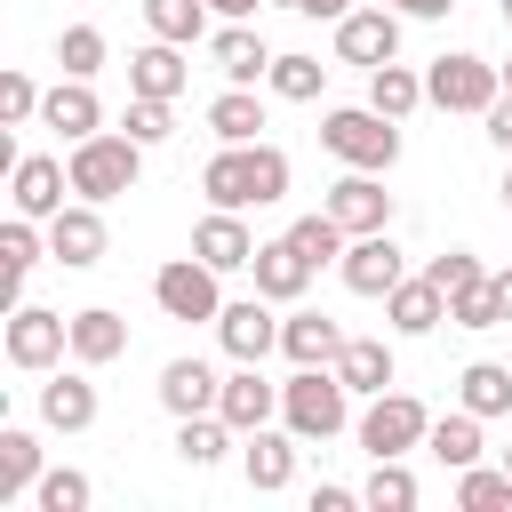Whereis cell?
<instances>
[{
    "mask_svg": "<svg viewBox=\"0 0 512 512\" xmlns=\"http://www.w3.org/2000/svg\"><path fill=\"white\" fill-rule=\"evenodd\" d=\"M200 192H208V208H272V200H288V152L280 144H224L200 168Z\"/></svg>",
    "mask_w": 512,
    "mask_h": 512,
    "instance_id": "6da1fadb",
    "label": "cell"
},
{
    "mask_svg": "<svg viewBox=\"0 0 512 512\" xmlns=\"http://www.w3.org/2000/svg\"><path fill=\"white\" fill-rule=\"evenodd\" d=\"M280 424H288L296 440H336V432L352 424V384L336 376V360H328V368H296V376L280 384Z\"/></svg>",
    "mask_w": 512,
    "mask_h": 512,
    "instance_id": "7a4b0ae2",
    "label": "cell"
},
{
    "mask_svg": "<svg viewBox=\"0 0 512 512\" xmlns=\"http://www.w3.org/2000/svg\"><path fill=\"white\" fill-rule=\"evenodd\" d=\"M64 168H72V192L104 208V200L136 192V176H144V144H136L128 128H120V136H112V128H96V136H80V144H72V160H64Z\"/></svg>",
    "mask_w": 512,
    "mask_h": 512,
    "instance_id": "3957f363",
    "label": "cell"
},
{
    "mask_svg": "<svg viewBox=\"0 0 512 512\" xmlns=\"http://www.w3.org/2000/svg\"><path fill=\"white\" fill-rule=\"evenodd\" d=\"M320 144L344 160V168H392L400 160V120H384L376 104H344V112H328L320 120Z\"/></svg>",
    "mask_w": 512,
    "mask_h": 512,
    "instance_id": "277c9868",
    "label": "cell"
},
{
    "mask_svg": "<svg viewBox=\"0 0 512 512\" xmlns=\"http://www.w3.org/2000/svg\"><path fill=\"white\" fill-rule=\"evenodd\" d=\"M424 96L440 104V112H488L496 96H504V64H488V56H432L424 64Z\"/></svg>",
    "mask_w": 512,
    "mask_h": 512,
    "instance_id": "5b68a950",
    "label": "cell"
},
{
    "mask_svg": "<svg viewBox=\"0 0 512 512\" xmlns=\"http://www.w3.org/2000/svg\"><path fill=\"white\" fill-rule=\"evenodd\" d=\"M360 448L368 456H408V448H424V432H432V408L416 400V392H368V408H360Z\"/></svg>",
    "mask_w": 512,
    "mask_h": 512,
    "instance_id": "8992f818",
    "label": "cell"
},
{
    "mask_svg": "<svg viewBox=\"0 0 512 512\" xmlns=\"http://www.w3.org/2000/svg\"><path fill=\"white\" fill-rule=\"evenodd\" d=\"M216 264H200V256H176V264H160L152 272V304L168 312V320H216L224 312V296H216Z\"/></svg>",
    "mask_w": 512,
    "mask_h": 512,
    "instance_id": "52a82bcc",
    "label": "cell"
},
{
    "mask_svg": "<svg viewBox=\"0 0 512 512\" xmlns=\"http://www.w3.org/2000/svg\"><path fill=\"white\" fill-rule=\"evenodd\" d=\"M72 352V320L64 312H48V304H16L8 312V368H56Z\"/></svg>",
    "mask_w": 512,
    "mask_h": 512,
    "instance_id": "ba28073f",
    "label": "cell"
},
{
    "mask_svg": "<svg viewBox=\"0 0 512 512\" xmlns=\"http://www.w3.org/2000/svg\"><path fill=\"white\" fill-rule=\"evenodd\" d=\"M336 272H344V288H352V296H392V288L408 280V256H400V240H392V232H360V240L336 256Z\"/></svg>",
    "mask_w": 512,
    "mask_h": 512,
    "instance_id": "9c48e42d",
    "label": "cell"
},
{
    "mask_svg": "<svg viewBox=\"0 0 512 512\" xmlns=\"http://www.w3.org/2000/svg\"><path fill=\"white\" fill-rule=\"evenodd\" d=\"M320 208H328V216H336L352 240H360V232H392V192L376 184V168H352V176H336Z\"/></svg>",
    "mask_w": 512,
    "mask_h": 512,
    "instance_id": "30bf717a",
    "label": "cell"
},
{
    "mask_svg": "<svg viewBox=\"0 0 512 512\" xmlns=\"http://www.w3.org/2000/svg\"><path fill=\"white\" fill-rule=\"evenodd\" d=\"M336 56H344V64H368V72L392 64V56H400V8H392V0H384V8H352V16L336 24Z\"/></svg>",
    "mask_w": 512,
    "mask_h": 512,
    "instance_id": "8fae6325",
    "label": "cell"
},
{
    "mask_svg": "<svg viewBox=\"0 0 512 512\" xmlns=\"http://www.w3.org/2000/svg\"><path fill=\"white\" fill-rule=\"evenodd\" d=\"M64 192H72V168L48 160V152H24V160L8 168V200H16V216H32V224H48V216L64 208Z\"/></svg>",
    "mask_w": 512,
    "mask_h": 512,
    "instance_id": "7c38bea8",
    "label": "cell"
},
{
    "mask_svg": "<svg viewBox=\"0 0 512 512\" xmlns=\"http://www.w3.org/2000/svg\"><path fill=\"white\" fill-rule=\"evenodd\" d=\"M48 256H56L64 272L104 264V216H96V200H64V208L48 216Z\"/></svg>",
    "mask_w": 512,
    "mask_h": 512,
    "instance_id": "4fadbf2b",
    "label": "cell"
},
{
    "mask_svg": "<svg viewBox=\"0 0 512 512\" xmlns=\"http://www.w3.org/2000/svg\"><path fill=\"white\" fill-rule=\"evenodd\" d=\"M216 416H224L232 432H264V424L280 416V384H264V360H240V368L224 376V392H216Z\"/></svg>",
    "mask_w": 512,
    "mask_h": 512,
    "instance_id": "5bb4252c",
    "label": "cell"
},
{
    "mask_svg": "<svg viewBox=\"0 0 512 512\" xmlns=\"http://www.w3.org/2000/svg\"><path fill=\"white\" fill-rule=\"evenodd\" d=\"M192 256L216 264V272H248V264H256V232L240 224V208H208V216L192 224Z\"/></svg>",
    "mask_w": 512,
    "mask_h": 512,
    "instance_id": "9a60e30c",
    "label": "cell"
},
{
    "mask_svg": "<svg viewBox=\"0 0 512 512\" xmlns=\"http://www.w3.org/2000/svg\"><path fill=\"white\" fill-rule=\"evenodd\" d=\"M248 272H256V296L296 304V296L312 288V272H320V264H312V256H304L288 232H280V240H256V264H248Z\"/></svg>",
    "mask_w": 512,
    "mask_h": 512,
    "instance_id": "2e32d148",
    "label": "cell"
},
{
    "mask_svg": "<svg viewBox=\"0 0 512 512\" xmlns=\"http://www.w3.org/2000/svg\"><path fill=\"white\" fill-rule=\"evenodd\" d=\"M216 344H224L232 360H264V352L280 344L272 296H240V304H224V312H216Z\"/></svg>",
    "mask_w": 512,
    "mask_h": 512,
    "instance_id": "e0dca14e",
    "label": "cell"
},
{
    "mask_svg": "<svg viewBox=\"0 0 512 512\" xmlns=\"http://www.w3.org/2000/svg\"><path fill=\"white\" fill-rule=\"evenodd\" d=\"M240 472H248V488H256V496H280V488L296 480V432H288V424H280V432H272V424H264V432H248Z\"/></svg>",
    "mask_w": 512,
    "mask_h": 512,
    "instance_id": "ac0fdd59",
    "label": "cell"
},
{
    "mask_svg": "<svg viewBox=\"0 0 512 512\" xmlns=\"http://www.w3.org/2000/svg\"><path fill=\"white\" fill-rule=\"evenodd\" d=\"M208 56H216L224 88H256V80L272 72V48H264V32H248V24H224V32H208Z\"/></svg>",
    "mask_w": 512,
    "mask_h": 512,
    "instance_id": "d6986e66",
    "label": "cell"
},
{
    "mask_svg": "<svg viewBox=\"0 0 512 512\" xmlns=\"http://www.w3.org/2000/svg\"><path fill=\"white\" fill-rule=\"evenodd\" d=\"M40 120H48L64 144H80V136H96V128H104V104H96V88H88V80H72V72H64V80L40 96Z\"/></svg>",
    "mask_w": 512,
    "mask_h": 512,
    "instance_id": "ffe728a7",
    "label": "cell"
},
{
    "mask_svg": "<svg viewBox=\"0 0 512 512\" xmlns=\"http://www.w3.org/2000/svg\"><path fill=\"white\" fill-rule=\"evenodd\" d=\"M184 80H192V64H184V48L176 40H152V48H136L128 56V96H184Z\"/></svg>",
    "mask_w": 512,
    "mask_h": 512,
    "instance_id": "44dd1931",
    "label": "cell"
},
{
    "mask_svg": "<svg viewBox=\"0 0 512 512\" xmlns=\"http://www.w3.org/2000/svg\"><path fill=\"white\" fill-rule=\"evenodd\" d=\"M216 392H224V376H216L208 360H168V368H160V408H168V416H208Z\"/></svg>",
    "mask_w": 512,
    "mask_h": 512,
    "instance_id": "7402d4cb",
    "label": "cell"
},
{
    "mask_svg": "<svg viewBox=\"0 0 512 512\" xmlns=\"http://www.w3.org/2000/svg\"><path fill=\"white\" fill-rule=\"evenodd\" d=\"M40 424H48V432H88V424H96V384H88L80 368L48 376V384H40Z\"/></svg>",
    "mask_w": 512,
    "mask_h": 512,
    "instance_id": "603a6c76",
    "label": "cell"
},
{
    "mask_svg": "<svg viewBox=\"0 0 512 512\" xmlns=\"http://www.w3.org/2000/svg\"><path fill=\"white\" fill-rule=\"evenodd\" d=\"M120 352H128V320H120L112 304L72 312V360H80V368H104V360H120Z\"/></svg>",
    "mask_w": 512,
    "mask_h": 512,
    "instance_id": "cb8c5ba5",
    "label": "cell"
},
{
    "mask_svg": "<svg viewBox=\"0 0 512 512\" xmlns=\"http://www.w3.org/2000/svg\"><path fill=\"white\" fill-rule=\"evenodd\" d=\"M384 312H392V328H400V336H432V328L448 320V296H440V280L424 272V280H400V288L384 296Z\"/></svg>",
    "mask_w": 512,
    "mask_h": 512,
    "instance_id": "d4e9b609",
    "label": "cell"
},
{
    "mask_svg": "<svg viewBox=\"0 0 512 512\" xmlns=\"http://www.w3.org/2000/svg\"><path fill=\"white\" fill-rule=\"evenodd\" d=\"M280 352H288L296 368H328V360L344 352V328H336L328 312H296V320H280Z\"/></svg>",
    "mask_w": 512,
    "mask_h": 512,
    "instance_id": "484cf974",
    "label": "cell"
},
{
    "mask_svg": "<svg viewBox=\"0 0 512 512\" xmlns=\"http://www.w3.org/2000/svg\"><path fill=\"white\" fill-rule=\"evenodd\" d=\"M336 376H344L352 392H392V344H384V336H344Z\"/></svg>",
    "mask_w": 512,
    "mask_h": 512,
    "instance_id": "4316f807",
    "label": "cell"
},
{
    "mask_svg": "<svg viewBox=\"0 0 512 512\" xmlns=\"http://www.w3.org/2000/svg\"><path fill=\"white\" fill-rule=\"evenodd\" d=\"M32 488H40V440L24 424H0V504H16Z\"/></svg>",
    "mask_w": 512,
    "mask_h": 512,
    "instance_id": "83f0119b",
    "label": "cell"
},
{
    "mask_svg": "<svg viewBox=\"0 0 512 512\" xmlns=\"http://www.w3.org/2000/svg\"><path fill=\"white\" fill-rule=\"evenodd\" d=\"M368 104H376L384 120H408V112H416V104H432V96H424V72H408V64L392 56V64H376V72H368Z\"/></svg>",
    "mask_w": 512,
    "mask_h": 512,
    "instance_id": "f1b7e54d",
    "label": "cell"
},
{
    "mask_svg": "<svg viewBox=\"0 0 512 512\" xmlns=\"http://www.w3.org/2000/svg\"><path fill=\"white\" fill-rule=\"evenodd\" d=\"M480 424H488V416H472V408H456V416H432L424 448H432L448 472H464V464H480Z\"/></svg>",
    "mask_w": 512,
    "mask_h": 512,
    "instance_id": "f546056e",
    "label": "cell"
},
{
    "mask_svg": "<svg viewBox=\"0 0 512 512\" xmlns=\"http://www.w3.org/2000/svg\"><path fill=\"white\" fill-rule=\"evenodd\" d=\"M224 448H232V424L208 408V416H176V456L192 464V472H208V464H224Z\"/></svg>",
    "mask_w": 512,
    "mask_h": 512,
    "instance_id": "4dcf8cb0",
    "label": "cell"
},
{
    "mask_svg": "<svg viewBox=\"0 0 512 512\" xmlns=\"http://www.w3.org/2000/svg\"><path fill=\"white\" fill-rule=\"evenodd\" d=\"M456 392H464L472 416H512V368H504V360H472V368L456 376Z\"/></svg>",
    "mask_w": 512,
    "mask_h": 512,
    "instance_id": "1f68e13d",
    "label": "cell"
},
{
    "mask_svg": "<svg viewBox=\"0 0 512 512\" xmlns=\"http://www.w3.org/2000/svg\"><path fill=\"white\" fill-rule=\"evenodd\" d=\"M208 0H144V24H152V40H176V48H192V40H208Z\"/></svg>",
    "mask_w": 512,
    "mask_h": 512,
    "instance_id": "d6a6232c",
    "label": "cell"
},
{
    "mask_svg": "<svg viewBox=\"0 0 512 512\" xmlns=\"http://www.w3.org/2000/svg\"><path fill=\"white\" fill-rule=\"evenodd\" d=\"M208 128H216V144H256V128H264L256 88H224V96L208 104Z\"/></svg>",
    "mask_w": 512,
    "mask_h": 512,
    "instance_id": "836d02e7",
    "label": "cell"
},
{
    "mask_svg": "<svg viewBox=\"0 0 512 512\" xmlns=\"http://www.w3.org/2000/svg\"><path fill=\"white\" fill-rule=\"evenodd\" d=\"M0 256H8V288H0V296H8V312H16V304H24V272L40 264V232H32V216H8V224H0Z\"/></svg>",
    "mask_w": 512,
    "mask_h": 512,
    "instance_id": "e575fe53",
    "label": "cell"
},
{
    "mask_svg": "<svg viewBox=\"0 0 512 512\" xmlns=\"http://www.w3.org/2000/svg\"><path fill=\"white\" fill-rule=\"evenodd\" d=\"M360 504H368V512H416V472H408L400 456H376V472H368Z\"/></svg>",
    "mask_w": 512,
    "mask_h": 512,
    "instance_id": "d590c367",
    "label": "cell"
},
{
    "mask_svg": "<svg viewBox=\"0 0 512 512\" xmlns=\"http://www.w3.org/2000/svg\"><path fill=\"white\" fill-rule=\"evenodd\" d=\"M456 504L464 512H512V472L504 464H464L456 472Z\"/></svg>",
    "mask_w": 512,
    "mask_h": 512,
    "instance_id": "8d00e7d4",
    "label": "cell"
},
{
    "mask_svg": "<svg viewBox=\"0 0 512 512\" xmlns=\"http://www.w3.org/2000/svg\"><path fill=\"white\" fill-rule=\"evenodd\" d=\"M264 80H272V96H280V104H312V96H320V80H328V64H320V56H272V72H264Z\"/></svg>",
    "mask_w": 512,
    "mask_h": 512,
    "instance_id": "74e56055",
    "label": "cell"
},
{
    "mask_svg": "<svg viewBox=\"0 0 512 512\" xmlns=\"http://www.w3.org/2000/svg\"><path fill=\"white\" fill-rule=\"evenodd\" d=\"M288 240H296V248H304L312 264H336V256L352 248V232H344V224H336L328 208H312V216H296V224H288Z\"/></svg>",
    "mask_w": 512,
    "mask_h": 512,
    "instance_id": "f35d334b",
    "label": "cell"
},
{
    "mask_svg": "<svg viewBox=\"0 0 512 512\" xmlns=\"http://www.w3.org/2000/svg\"><path fill=\"white\" fill-rule=\"evenodd\" d=\"M56 64H64L72 80H96V72H104V32H96V24H64Z\"/></svg>",
    "mask_w": 512,
    "mask_h": 512,
    "instance_id": "ab89813d",
    "label": "cell"
},
{
    "mask_svg": "<svg viewBox=\"0 0 512 512\" xmlns=\"http://www.w3.org/2000/svg\"><path fill=\"white\" fill-rule=\"evenodd\" d=\"M120 128L152 152V144H168L176 136V112H168V96H128V112H120Z\"/></svg>",
    "mask_w": 512,
    "mask_h": 512,
    "instance_id": "60d3db41",
    "label": "cell"
},
{
    "mask_svg": "<svg viewBox=\"0 0 512 512\" xmlns=\"http://www.w3.org/2000/svg\"><path fill=\"white\" fill-rule=\"evenodd\" d=\"M32 504H40V512H88V504H96V488H88V472H72V464H64V472H40Z\"/></svg>",
    "mask_w": 512,
    "mask_h": 512,
    "instance_id": "b9f144b4",
    "label": "cell"
},
{
    "mask_svg": "<svg viewBox=\"0 0 512 512\" xmlns=\"http://www.w3.org/2000/svg\"><path fill=\"white\" fill-rule=\"evenodd\" d=\"M448 320L456 328H504V304H496V280H472L448 296Z\"/></svg>",
    "mask_w": 512,
    "mask_h": 512,
    "instance_id": "7bdbcfd3",
    "label": "cell"
},
{
    "mask_svg": "<svg viewBox=\"0 0 512 512\" xmlns=\"http://www.w3.org/2000/svg\"><path fill=\"white\" fill-rule=\"evenodd\" d=\"M40 112V88H32V72H0V128H24Z\"/></svg>",
    "mask_w": 512,
    "mask_h": 512,
    "instance_id": "ee69618b",
    "label": "cell"
},
{
    "mask_svg": "<svg viewBox=\"0 0 512 512\" xmlns=\"http://www.w3.org/2000/svg\"><path fill=\"white\" fill-rule=\"evenodd\" d=\"M424 272H432V280H440V296H456V288H472V280H488V272H480V256H472V248H448V256H432V264H424Z\"/></svg>",
    "mask_w": 512,
    "mask_h": 512,
    "instance_id": "f6af8a7d",
    "label": "cell"
},
{
    "mask_svg": "<svg viewBox=\"0 0 512 512\" xmlns=\"http://www.w3.org/2000/svg\"><path fill=\"white\" fill-rule=\"evenodd\" d=\"M480 120H488V144H496V152H512V88H504V96H496Z\"/></svg>",
    "mask_w": 512,
    "mask_h": 512,
    "instance_id": "bcb514c9",
    "label": "cell"
},
{
    "mask_svg": "<svg viewBox=\"0 0 512 512\" xmlns=\"http://www.w3.org/2000/svg\"><path fill=\"white\" fill-rule=\"evenodd\" d=\"M352 504H360L352 488H312V512H352Z\"/></svg>",
    "mask_w": 512,
    "mask_h": 512,
    "instance_id": "7dc6e473",
    "label": "cell"
},
{
    "mask_svg": "<svg viewBox=\"0 0 512 512\" xmlns=\"http://www.w3.org/2000/svg\"><path fill=\"white\" fill-rule=\"evenodd\" d=\"M352 8H360V0H304V8H296V16H328V24H344V16H352Z\"/></svg>",
    "mask_w": 512,
    "mask_h": 512,
    "instance_id": "c3c4849f",
    "label": "cell"
},
{
    "mask_svg": "<svg viewBox=\"0 0 512 512\" xmlns=\"http://www.w3.org/2000/svg\"><path fill=\"white\" fill-rule=\"evenodd\" d=\"M392 8H400V16H424V24H432V16H448L456 0H392Z\"/></svg>",
    "mask_w": 512,
    "mask_h": 512,
    "instance_id": "681fc988",
    "label": "cell"
},
{
    "mask_svg": "<svg viewBox=\"0 0 512 512\" xmlns=\"http://www.w3.org/2000/svg\"><path fill=\"white\" fill-rule=\"evenodd\" d=\"M208 8H216L224 24H248V16H256V0H208Z\"/></svg>",
    "mask_w": 512,
    "mask_h": 512,
    "instance_id": "f907efd6",
    "label": "cell"
},
{
    "mask_svg": "<svg viewBox=\"0 0 512 512\" xmlns=\"http://www.w3.org/2000/svg\"><path fill=\"white\" fill-rule=\"evenodd\" d=\"M488 280H496V304H504V320H512V264H504V272H488Z\"/></svg>",
    "mask_w": 512,
    "mask_h": 512,
    "instance_id": "816d5d0a",
    "label": "cell"
},
{
    "mask_svg": "<svg viewBox=\"0 0 512 512\" xmlns=\"http://www.w3.org/2000/svg\"><path fill=\"white\" fill-rule=\"evenodd\" d=\"M496 200H504V208H512V168H504V184H496Z\"/></svg>",
    "mask_w": 512,
    "mask_h": 512,
    "instance_id": "f5cc1de1",
    "label": "cell"
},
{
    "mask_svg": "<svg viewBox=\"0 0 512 512\" xmlns=\"http://www.w3.org/2000/svg\"><path fill=\"white\" fill-rule=\"evenodd\" d=\"M272 8H304V0H272Z\"/></svg>",
    "mask_w": 512,
    "mask_h": 512,
    "instance_id": "db71d44e",
    "label": "cell"
},
{
    "mask_svg": "<svg viewBox=\"0 0 512 512\" xmlns=\"http://www.w3.org/2000/svg\"><path fill=\"white\" fill-rule=\"evenodd\" d=\"M496 8H504V24H512V0H496Z\"/></svg>",
    "mask_w": 512,
    "mask_h": 512,
    "instance_id": "11a10c76",
    "label": "cell"
},
{
    "mask_svg": "<svg viewBox=\"0 0 512 512\" xmlns=\"http://www.w3.org/2000/svg\"><path fill=\"white\" fill-rule=\"evenodd\" d=\"M504 88H512V64H504Z\"/></svg>",
    "mask_w": 512,
    "mask_h": 512,
    "instance_id": "9f6ffc18",
    "label": "cell"
},
{
    "mask_svg": "<svg viewBox=\"0 0 512 512\" xmlns=\"http://www.w3.org/2000/svg\"><path fill=\"white\" fill-rule=\"evenodd\" d=\"M504 472H512V448H504Z\"/></svg>",
    "mask_w": 512,
    "mask_h": 512,
    "instance_id": "6f0895ef",
    "label": "cell"
}]
</instances>
